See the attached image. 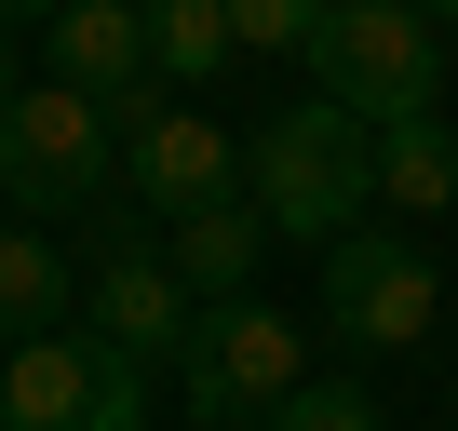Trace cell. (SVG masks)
I'll use <instances>...</instances> for the list:
<instances>
[{"mask_svg": "<svg viewBox=\"0 0 458 431\" xmlns=\"http://www.w3.org/2000/svg\"><path fill=\"white\" fill-rule=\"evenodd\" d=\"M243 202L270 216V243H351L364 216H377V122H351L337 95L284 108L243 148Z\"/></svg>", "mask_w": 458, "mask_h": 431, "instance_id": "obj_1", "label": "cell"}, {"mask_svg": "<svg viewBox=\"0 0 458 431\" xmlns=\"http://www.w3.org/2000/svg\"><path fill=\"white\" fill-rule=\"evenodd\" d=\"M108 175H122V122L95 95L41 81V95L0 108V202H14V216H95Z\"/></svg>", "mask_w": 458, "mask_h": 431, "instance_id": "obj_2", "label": "cell"}, {"mask_svg": "<svg viewBox=\"0 0 458 431\" xmlns=\"http://www.w3.org/2000/svg\"><path fill=\"white\" fill-rule=\"evenodd\" d=\"M175 391H189V418H202V431H270V418L310 391V351H297V324H284V310L229 297V310H202V324H189Z\"/></svg>", "mask_w": 458, "mask_h": 431, "instance_id": "obj_3", "label": "cell"}, {"mask_svg": "<svg viewBox=\"0 0 458 431\" xmlns=\"http://www.w3.org/2000/svg\"><path fill=\"white\" fill-rule=\"evenodd\" d=\"M310 81H324L351 122H404V108H431V81H445V28L418 14V0H337L324 41H310Z\"/></svg>", "mask_w": 458, "mask_h": 431, "instance_id": "obj_4", "label": "cell"}, {"mask_svg": "<svg viewBox=\"0 0 458 431\" xmlns=\"http://www.w3.org/2000/svg\"><path fill=\"white\" fill-rule=\"evenodd\" d=\"M0 431H148V364L95 351L81 324L68 337H14V364H0Z\"/></svg>", "mask_w": 458, "mask_h": 431, "instance_id": "obj_5", "label": "cell"}, {"mask_svg": "<svg viewBox=\"0 0 458 431\" xmlns=\"http://www.w3.org/2000/svg\"><path fill=\"white\" fill-rule=\"evenodd\" d=\"M108 122H122V175H135V202L162 216V230L243 189V148H229V135H216V122H202L189 95H175V81H135V95H122Z\"/></svg>", "mask_w": 458, "mask_h": 431, "instance_id": "obj_6", "label": "cell"}, {"mask_svg": "<svg viewBox=\"0 0 458 431\" xmlns=\"http://www.w3.org/2000/svg\"><path fill=\"white\" fill-rule=\"evenodd\" d=\"M431 310H445V283H431V257H418L404 230L324 243V337H351V351H418Z\"/></svg>", "mask_w": 458, "mask_h": 431, "instance_id": "obj_7", "label": "cell"}, {"mask_svg": "<svg viewBox=\"0 0 458 431\" xmlns=\"http://www.w3.org/2000/svg\"><path fill=\"white\" fill-rule=\"evenodd\" d=\"M189 324H202V297L175 283L162 243H108V257H95V283H81V337H95V351H122V364H189Z\"/></svg>", "mask_w": 458, "mask_h": 431, "instance_id": "obj_8", "label": "cell"}, {"mask_svg": "<svg viewBox=\"0 0 458 431\" xmlns=\"http://www.w3.org/2000/svg\"><path fill=\"white\" fill-rule=\"evenodd\" d=\"M41 41H55V81L95 95V108H122L135 81H162V68H148V0H68Z\"/></svg>", "mask_w": 458, "mask_h": 431, "instance_id": "obj_9", "label": "cell"}, {"mask_svg": "<svg viewBox=\"0 0 458 431\" xmlns=\"http://www.w3.org/2000/svg\"><path fill=\"white\" fill-rule=\"evenodd\" d=\"M162 257H175V283H189L202 310H229V297L257 283V257H270V216H257L243 189H229V202H202V216H175V230H162Z\"/></svg>", "mask_w": 458, "mask_h": 431, "instance_id": "obj_10", "label": "cell"}, {"mask_svg": "<svg viewBox=\"0 0 458 431\" xmlns=\"http://www.w3.org/2000/svg\"><path fill=\"white\" fill-rule=\"evenodd\" d=\"M445 202H458V122L445 108L377 122V216L404 230V216H445Z\"/></svg>", "mask_w": 458, "mask_h": 431, "instance_id": "obj_11", "label": "cell"}, {"mask_svg": "<svg viewBox=\"0 0 458 431\" xmlns=\"http://www.w3.org/2000/svg\"><path fill=\"white\" fill-rule=\"evenodd\" d=\"M81 297H68V243H41L28 216H0V351L14 337H68Z\"/></svg>", "mask_w": 458, "mask_h": 431, "instance_id": "obj_12", "label": "cell"}, {"mask_svg": "<svg viewBox=\"0 0 458 431\" xmlns=\"http://www.w3.org/2000/svg\"><path fill=\"white\" fill-rule=\"evenodd\" d=\"M229 55H243V28H229V0H148V68L189 95V81H216Z\"/></svg>", "mask_w": 458, "mask_h": 431, "instance_id": "obj_13", "label": "cell"}, {"mask_svg": "<svg viewBox=\"0 0 458 431\" xmlns=\"http://www.w3.org/2000/svg\"><path fill=\"white\" fill-rule=\"evenodd\" d=\"M337 0H229V28H243V55H310Z\"/></svg>", "mask_w": 458, "mask_h": 431, "instance_id": "obj_14", "label": "cell"}, {"mask_svg": "<svg viewBox=\"0 0 458 431\" xmlns=\"http://www.w3.org/2000/svg\"><path fill=\"white\" fill-rule=\"evenodd\" d=\"M270 431H391V418H377V404H364L351 377H310V391H297V404H284Z\"/></svg>", "mask_w": 458, "mask_h": 431, "instance_id": "obj_15", "label": "cell"}, {"mask_svg": "<svg viewBox=\"0 0 458 431\" xmlns=\"http://www.w3.org/2000/svg\"><path fill=\"white\" fill-rule=\"evenodd\" d=\"M0 108H14V14H0Z\"/></svg>", "mask_w": 458, "mask_h": 431, "instance_id": "obj_16", "label": "cell"}, {"mask_svg": "<svg viewBox=\"0 0 458 431\" xmlns=\"http://www.w3.org/2000/svg\"><path fill=\"white\" fill-rule=\"evenodd\" d=\"M418 14H431V28H445V41H458V0H418Z\"/></svg>", "mask_w": 458, "mask_h": 431, "instance_id": "obj_17", "label": "cell"}, {"mask_svg": "<svg viewBox=\"0 0 458 431\" xmlns=\"http://www.w3.org/2000/svg\"><path fill=\"white\" fill-rule=\"evenodd\" d=\"M14 14H41V28H55V14H68V0H14Z\"/></svg>", "mask_w": 458, "mask_h": 431, "instance_id": "obj_18", "label": "cell"}, {"mask_svg": "<svg viewBox=\"0 0 458 431\" xmlns=\"http://www.w3.org/2000/svg\"><path fill=\"white\" fill-rule=\"evenodd\" d=\"M0 14H14V0H0Z\"/></svg>", "mask_w": 458, "mask_h": 431, "instance_id": "obj_19", "label": "cell"}, {"mask_svg": "<svg viewBox=\"0 0 458 431\" xmlns=\"http://www.w3.org/2000/svg\"><path fill=\"white\" fill-rule=\"evenodd\" d=\"M0 364H14V351H0Z\"/></svg>", "mask_w": 458, "mask_h": 431, "instance_id": "obj_20", "label": "cell"}]
</instances>
